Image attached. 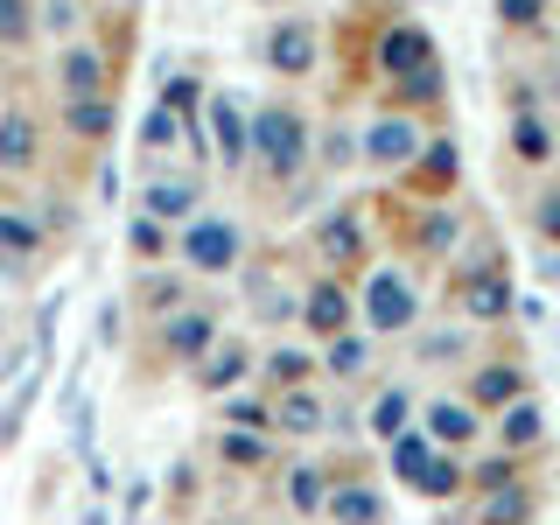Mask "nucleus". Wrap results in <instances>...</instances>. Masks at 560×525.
Here are the masks:
<instances>
[{
    "label": "nucleus",
    "mask_w": 560,
    "mask_h": 525,
    "mask_svg": "<svg viewBox=\"0 0 560 525\" xmlns=\"http://www.w3.org/2000/svg\"><path fill=\"white\" fill-rule=\"evenodd\" d=\"M259 148H267V162L288 175L294 162H302V119L294 113H259Z\"/></svg>",
    "instance_id": "1"
},
{
    "label": "nucleus",
    "mask_w": 560,
    "mask_h": 525,
    "mask_svg": "<svg viewBox=\"0 0 560 525\" xmlns=\"http://www.w3.org/2000/svg\"><path fill=\"white\" fill-rule=\"evenodd\" d=\"M372 323L378 329H407L413 323V288H407V280H393V273L372 280Z\"/></svg>",
    "instance_id": "2"
},
{
    "label": "nucleus",
    "mask_w": 560,
    "mask_h": 525,
    "mask_svg": "<svg viewBox=\"0 0 560 525\" xmlns=\"http://www.w3.org/2000/svg\"><path fill=\"white\" fill-rule=\"evenodd\" d=\"M232 253H238V232H232V224H197V232H189V259H197L203 273L232 267Z\"/></svg>",
    "instance_id": "3"
},
{
    "label": "nucleus",
    "mask_w": 560,
    "mask_h": 525,
    "mask_svg": "<svg viewBox=\"0 0 560 525\" xmlns=\"http://www.w3.org/2000/svg\"><path fill=\"white\" fill-rule=\"evenodd\" d=\"M210 127H218V154H224V168L245 154V119H238V105L232 98H218L210 105Z\"/></svg>",
    "instance_id": "4"
},
{
    "label": "nucleus",
    "mask_w": 560,
    "mask_h": 525,
    "mask_svg": "<svg viewBox=\"0 0 560 525\" xmlns=\"http://www.w3.org/2000/svg\"><path fill=\"white\" fill-rule=\"evenodd\" d=\"M378 57H385V70H413V63H428V35H420V28H393Z\"/></svg>",
    "instance_id": "5"
},
{
    "label": "nucleus",
    "mask_w": 560,
    "mask_h": 525,
    "mask_svg": "<svg viewBox=\"0 0 560 525\" xmlns=\"http://www.w3.org/2000/svg\"><path fill=\"white\" fill-rule=\"evenodd\" d=\"M372 154H378V162H407V154H413V127H407V119L372 127Z\"/></svg>",
    "instance_id": "6"
},
{
    "label": "nucleus",
    "mask_w": 560,
    "mask_h": 525,
    "mask_svg": "<svg viewBox=\"0 0 560 525\" xmlns=\"http://www.w3.org/2000/svg\"><path fill=\"white\" fill-rule=\"evenodd\" d=\"M189 203H197V189H189V183H154L148 189V210H154V218H189Z\"/></svg>",
    "instance_id": "7"
},
{
    "label": "nucleus",
    "mask_w": 560,
    "mask_h": 525,
    "mask_svg": "<svg viewBox=\"0 0 560 525\" xmlns=\"http://www.w3.org/2000/svg\"><path fill=\"white\" fill-rule=\"evenodd\" d=\"M273 63H280V70H308V63H315L308 28H288V35H280V43H273Z\"/></svg>",
    "instance_id": "8"
},
{
    "label": "nucleus",
    "mask_w": 560,
    "mask_h": 525,
    "mask_svg": "<svg viewBox=\"0 0 560 525\" xmlns=\"http://www.w3.org/2000/svg\"><path fill=\"white\" fill-rule=\"evenodd\" d=\"M469 315H477V323L504 315V280H469Z\"/></svg>",
    "instance_id": "9"
},
{
    "label": "nucleus",
    "mask_w": 560,
    "mask_h": 525,
    "mask_svg": "<svg viewBox=\"0 0 560 525\" xmlns=\"http://www.w3.org/2000/svg\"><path fill=\"white\" fill-rule=\"evenodd\" d=\"M428 428H434V434H442V442H463V434H477V420H469L463 407H448V399H442V407H434V413H428Z\"/></svg>",
    "instance_id": "10"
},
{
    "label": "nucleus",
    "mask_w": 560,
    "mask_h": 525,
    "mask_svg": "<svg viewBox=\"0 0 560 525\" xmlns=\"http://www.w3.org/2000/svg\"><path fill=\"white\" fill-rule=\"evenodd\" d=\"M308 323H315V329H343V323H350L343 294H337V288H323V294H315V302H308Z\"/></svg>",
    "instance_id": "11"
},
{
    "label": "nucleus",
    "mask_w": 560,
    "mask_h": 525,
    "mask_svg": "<svg viewBox=\"0 0 560 525\" xmlns=\"http://www.w3.org/2000/svg\"><path fill=\"white\" fill-rule=\"evenodd\" d=\"M28 119H8V127H0V162H8V168H22L28 162Z\"/></svg>",
    "instance_id": "12"
},
{
    "label": "nucleus",
    "mask_w": 560,
    "mask_h": 525,
    "mask_svg": "<svg viewBox=\"0 0 560 525\" xmlns=\"http://www.w3.org/2000/svg\"><path fill=\"white\" fill-rule=\"evenodd\" d=\"M63 84H70V92H98V63L84 57V49H70V57H63Z\"/></svg>",
    "instance_id": "13"
},
{
    "label": "nucleus",
    "mask_w": 560,
    "mask_h": 525,
    "mask_svg": "<svg viewBox=\"0 0 560 525\" xmlns=\"http://www.w3.org/2000/svg\"><path fill=\"white\" fill-rule=\"evenodd\" d=\"M315 420H323V413H315V399H302V393L280 407V428H288V434H315Z\"/></svg>",
    "instance_id": "14"
},
{
    "label": "nucleus",
    "mask_w": 560,
    "mask_h": 525,
    "mask_svg": "<svg viewBox=\"0 0 560 525\" xmlns=\"http://www.w3.org/2000/svg\"><path fill=\"white\" fill-rule=\"evenodd\" d=\"M28 35V8L22 0H0V43H22Z\"/></svg>",
    "instance_id": "15"
},
{
    "label": "nucleus",
    "mask_w": 560,
    "mask_h": 525,
    "mask_svg": "<svg viewBox=\"0 0 560 525\" xmlns=\"http://www.w3.org/2000/svg\"><path fill=\"white\" fill-rule=\"evenodd\" d=\"M372 512H378V504L364 498V490H350V498H337V518H343V525H364Z\"/></svg>",
    "instance_id": "16"
},
{
    "label": "nucleus",
    "mask_w": 560,
    "mask_h": 525,
    "mask_svg": "<svg viewBox=\"0 0 560 525\" xmlns=\"http://www.w3.org/2000/svg\"><path fill=\"white\" fill-rule=\"evenodd\" d=\"M70 127H78V133H105V127H113V113H105V105H78Z\"/></svg>",
    "instance_id": "17"
},
{
    "label": "nucleus",
    "mask_w": 560,
    "mask_h": 525,
    "mask_svg": "<svg viewBox=\"0 0 560 525\" xmlns=\"http://www.w3.org/2000/svg\"><path fill=\"white\" fill-rule=\"evenodd\" d=\"M210 337V323H203V315H189V323H175V350H197Z\"/></svg>",
    "instance_id": "18"
},
{
    "label": "nucleus",
    "mask_w": 560,
    "mask_h": 525,
    "mask_svg": "<svg viewBox=\"0 0 560 525\" xmlns=\"http://www.w3.org/2000/svg\"><path fill=\"white\" fill-rule=\"evenodd\" d=\"M0 245H14V253H28V245H35V232H28L22 218H0Z\"/></svg>",
    "instance_id": "19"
},
{
    "label": "nucleus",
    "mask_w": 560,
    "mask_h": 525,
    "mask_svg": "<svg viewBox=\"0 0 560 525\" xmlns=\"http://www.w3.org/2000/svg\"><path fill=\"white\" fill-rule=\"evenodd\" d=\"M399 420H407V399H399V393H393V399H378V434H393Z\"/></svg>",
    "instance_id": "20"
},
{
    "label": "nucleus",
    "mask_w": 560,
    "mask_h": 525,
    "mask_svg": "<svg viewBox=\"0 0 560 525\" xmlns=\"http://www.w3.org/2000/svg\"><path fill=\"white\" fill-rule=\"evenodd\" d=\"M148 148H175V119H168V113L148 119Z\"/></svg>",
    "instance_id": "21"
},
{
    "label": "nucleus",
    "mask_w": 560,
    "mask_h": 525,
    "mask_svg": "<svg viewBox=\"0 0 560 525\" xmlns=\"http://www.w3.org/2000/svg\"><path fill=\"white\" fill-rule=\"evenodd\" d=\"M504 434H512V442H533V434H539V413H533V407H518V413H512V428H504Z\"/></svg>",
    "instance_id": "22"
},
{
    "label": "nucleus",
    "mask_w": 560,
    "mask_h": 525,
    "mask_svg": "<svg viewBox=\"0 0 560 525\" xmlns=\"http://www.w3.org/2000/svg\"><path fill=\"white\" fill-rule=\"evenodd\" d=\"M238 378V350H218V364H210V385H232Z\"/></svg>",
    "instance_id": "23"
},
{
    "label": "nucleus",
    "mask_w": 560,
    "mask_h": 525,
    "mask_svg": "<svg viewBox=\"0 0 560 525\" xmlns=\"http://www.w3.org/2000/svg\"><path fill=\"white\" fill-rule=\"evenodd\" d=\"M518 154H533V162H539V154H547V133H539L533 119H525V127H518Z\"/></svg>",
    "instance_id": "24"
},
{
    "label": "nucleus",
    "mask_w": 560,
    "mask_h": 525,
    "mask_svg": "<svg viewBox=\"0 0 560 525\" xmlns=\"http://www.w3.org/2000/svg\"><path fill=\"white\" fill-rule=\"evenodd\" d=\"M512 393H518L512 372H490V378H483V399H512Z\"/></svg>",
    "instance_id": "25"
},
{
    "label": "nucleus",
    "mask_w": 560,
    "mask_h": 525,
    "mask_svg": "<svg viewBox=\"0 0 560 525\" xmlns=\"http://www.w3.org/2000/svg\"><path fill=\"white\" fill-rule=\"evenodd\" d=\"M399 469L420 477V469H428V448H420V442H399Z\"/></svg>",
    "instance_id": "26"
},
{
    "label": "nucleus",
    "mask_w": 560,
    "mask_h": 525,
    "mask_svg": "<svg viewBox=\"0 0 560 525\" xmlns=\"http://www.w3.org/2000/svg\"><path fill=\"white\" fill-rule=\"evenodd\" d=\"M547 232H560V197H553V203H547Z\"/></svg>",
    "instance_id": "27"
}]
</instances>
